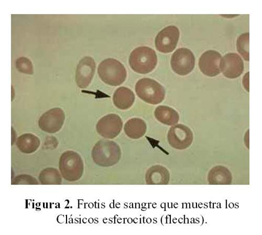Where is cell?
Listing matches in <instances>:
<instances>
[{"label":"cell","mask_w":262,"mask_h":235,"mask_svg":"<svg viewBox=\"0 0 262 235\" xmlns=\"http://www.w3.org/2000/svg\"><path fill=\"white\" fill-rule=\"evenodd\" d=\"M92 157L97 165L111 167L118 163L121 157V152L119 146L114 142L102 139L94 146Z\"/></svg>","instance_id":"obj_1"},{"label":"cell","mask_w":262,"mask_h":235,"mask_svg":"<svg viewBox=\"0 0 262 235\" xmlns=\"http://www.w3.org/2000/svg\"><path fill=\"white\" fill-rule=\"evenodd\" d=\"M158 63L156 52L148 47H139L131 53L129 64L135 72L147 74L155 70Z\"/></svg>","instance_id":"obj_2"},{"label":"cell","mask_w":262,"mask_h":235,"mask_svg":"<svg viewBox=\"0 0 262 235\" xmlns=\"http://www.w3.org/2000/svg\"><path fill=\"white\" fill-rule=\"evenodd\" d=\"M98 73L102 81L112 86H118L126 80L125 68L118 60L108 58L103 60L98 66Z\"/></svg>","instance_id":"obj_3"},{"label":"cell","mask_w":262,"mask_h":235,"mask_svg":"<svg viewBox=\"0 0 262 235\" xmlns=\"http://www.w3.org/2000/svg\"><path fill=\"white\" fill-rule=\"evenodd\" d=\"M136 91L141 99L150 104H160L165 97V90L162 85L149 78L139 80L136 85Z\"/></svg>","instance_id":"obj_4"},{"label":"cell","mask_w":262,"mask_h":235,"mask_svg":"<svg viewBox=\"0 0 262 235\" xmlns=\"http://www.w3.org/2000/svg\"><path fill=\"white\" fill-rule=\"evenodd\" d=\"M83 163L80 155L72 151L63 153L59 161V169L63 177L70 181L79 179L83 172Z\"/></svg>","instance_id":"obj_5"},{"label":"cell","mask_w":262,"mask_h":235,"mask_svg":"<svg viewBox=\"0 0 262 235\" xmlns=\"http://www.w3.org/2000/svg\"><path fill=\"white\" fill-rule=\"evenodd\" d=\"M170 65L172 70L177 74L182 76L187 75L194 67V55L187 49H179L172 55Z\"/></svg>","instance_id":"obj_6"},{"label":"cell","mask_w":262,"mask_h":235,"mask_svg":"<svg viewBox=\"0 0 262 235\" xmlns=\"http://www.w3.org/2000/svg\"><path fill=\"white\" fill-rule=\"evenodd\" d=\"M167 138L172 147L183 150L192 144L193 135L188 127L183 124H178L170 128Z\"/></svg>","instance_id":"obj_7"},{"label":"cell","mask_w":262,"mask_h":235,"mask_svg":"<svg viewBox=\"0 0 262 235\" xmlns=\"http://www.w3.org/2000/svg\"><path fill=\"white\" fill-rule=\"evenodd\" d=\"M180 37V30L177 27L171 26L165 28L156 38L157 49L163 53L172 52L176 49Z\"/></svg>","instance_id":"obj_8"},{"label":"cell","mask_w":262,"mask_h":235,"mask_svg":"<svg viewBox=\"0 0 262 235\" xmlns=\"http://www.w3.org/2000/svg\"><path fill=\"white\" fill-rule=\"evenodd\" d=\"M122 127L123 122L120 117L115 114H111L99 120L97 125V130L104 138L113 139L119 135Z\"/></svg>","instance_id":"obj_9"},{"label":"cell","mask_w":262,"mask_h":235,"mask_svg":"<svg viewBox=\"0 0 262 235\" xmlns=\"http://www.w3.org/2000/svg\"><path fill=\"white\" fill-rule=\"evenodd\" d=\"M65 119L64 112L60 108H54L43 114L38 121L40 129L49 133L59 131Z\"/></svg>","instance_id":"obj_10"},{"label":"cell","mask_w":262,"mask_h":235,"mask_svg":"<svg viewBox=\"0 0 262 235\" xmlns=\"http://www.w3.org/2000/svg\"><path fill=\"white\" fill-rule=\"evenodd\" d=\"M96 63L91 57H85L79 62L76 73V82L81 89L89 86L95 75Z\"/></svg>","instance_id":"obj_11"},{"label":"cell","mask_w":262,"mask_h":235,"mask_svg":"<svg viewBox=\"0 0 262 235\" xmlns=\"http://www.w3.org/2000/svg\"><path fill=\"white\" fill-rule=\"evenodd\" d=\"M220 68L226 77L235 79L241 76L244 72V61L237 54L229 53L222 59Z\"/></svg>","instance_id":"obj_12"},{"label":"cell","mask_w":262,"mask_h":235,"mask_svg":"<svg viewBox=\"0 0 262 235\" xmlns=\"http://www.w3.org/2000/svg\"><path fill=\"white\" fill-rule=\"evenodd\" d=\"M222 55L215 51L210 50L202 54L199 60V67L206 76L214 77L221 73L220 68Z\"/></svg>","instance_id":"obj_13"},{"label":"cell","mask_w":262,"mask_h":235,"mask_svg":"<svg viewBox=\"0 0 262 235\" xmlns=\"http://www.w3.org/2000/svg\"><path fill=\"white\" fill-rule=\"evenodd\" d=\"M168 170L160 165L150 167L145 175L146 184L148 185H167L169 182Z\"/></svg>","instance_id":"obj_14"},{"label":"cell","mask_w":262,"mask_h":235,"mask_svg":"<svg viewBox=\"0 0 262 235\" xmlns=\"http://www.w3.org/2000/svg\"><path fill=\"white\" fill-rule=\"evenodd\" d=\"M207 180L210 185H230L232 176L227 168L216 166L210 170Z\"/></svg>","instance_id":"obj_15"},{"label":"cell","mask_w":262,"mask_h":235,"mask_svg":"<svg viewBox=\"0 0 262 235\" xmlns=\"http://www.w3.org/2000/svg\"><path fill=\"white\" fill-rule=\"evenodd\" d=\"M135 101V95L133 91L125 87H120L115 91L113 101L117 108L125 110L132 106Z\"/></svg>","instance_id":"obj_16"},{"label":"cell","mask_w":262,"mask_h":235,"mask_svg":"<svg viewBox=\"0 0 262 235\" xmlns=\"http://www.w3.org/2000/svg\"><path fill=\"white\" fill-rule=\"evenodd\" d=\"M124 132L129 138L137 139L142 137L146 133L147 126L143 120L134 118L128 120L124 126Z\"/></svg>","instance_id":"obj_17"},{"label":"cell","mask_w":262,"mask_h":235,"mask_svg":"<svg viewBox=\"0 0 262 235\" xmlns=\"http://www.w3.org/2000/svg\"><path fill=\"white\" fill-rule=\"evenodd\" d=\"M155 115L160 122L168 126L174 125L180 120L178 112L167 106H158L155 110Z\"/></svg>","instance_id":"obj_18"},{"label":"cell","mask_w":262,"mask_h":235,"mask_svg":"<svg viewBox=\"0 0 262 235\" xmlns=\"http://www.w3.org/2000/svg\"><path fill=\"white\" fill-rule=\"evenodd\" d=\"M40 145L39 139L35 136L27 134L20 136L17 139V146L23 153L30 154L35 152Z\"/></svg>","instance_id":"obj_19"},{"label":"cell","mask_w":262,"mask_h":235,"mask_svg":"<svg viewBox=\"0 0 262 235\" xmlns=\"http://www.w3.org/2000/svg\"><path fill=\"white\" fill-rule=\"evenodd\" d=\"M249 33L240 35L236 41V48L238 53L246 61H249Z\"/></svg>","instance_id":"obj_20"},{"label":"cell","mask_w":262,"mask_h":235,"mask_svg":"<svg viewBox=\"0 0 262 235\" xmlns=\"http://www.w3.org/2000/svg\"><path fill=\"white\" fill-rule=\"evenodd\" d=\"M40 179L43 182H56L61 181L58 171L54 168H48L42 171L40 175Z\"/></svg>","instance_id":"obj_21"},{"label":"cell","mask_w":262,"mask_h":235,"mask_svg":"<svg viewBox=\"0 0 262 235\" xmlns=\"http://www.w3.org/2000/svg\"><path fill=\"white\" fill-rule=\"evenodd\" d=\"M16 67L18 72L28 75L33 74L32 62L26 57H20L16 61Z\"/></svg>","instance_id":"obj_22"}]
</instances>
